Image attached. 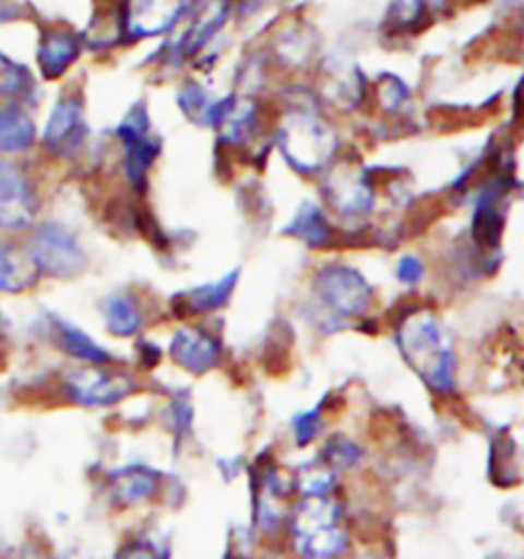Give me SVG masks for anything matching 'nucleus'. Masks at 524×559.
Masks as SVG:
<instances>
[{
    "mask_svg": "<svg viewBox=\"0 0 524 559\" xmlns=\"http://www.w3.org/2000/svg\"><path fill=\"white\" fill-rule=\"evenodd\" d=\"M322 428V411L320 406L308 412H301L294 418L295 441L299 447L310 444Z\"/></svg>",
    "mask_w": 524,
    "mask_h": 559,
    "instance_id": "obj_21",
    "label": "nucleus"
},
{
    "mask_svg": "<svg viewBox=\"0 0 524 559\" xmlns=\"http://www.w3.org/2000/svg\"><path fill=\"white\" fill-rule=\"evenodd\" d=\"M397 4H400V9L393 15L400 19V21H409L416 13L422 11L425 0H397Z\"/></svg>",
    "mask_w": 524,
    "mask_h": 559,
    "instance_id": "obj_24",
    "label": "nucleus"
},
{
    "mask_svg": "<svg viewBox=\"0 0 524 559\" xmlns=\"http://www.w3.org/2000/svg\"><path fill=\"white\" fill-rule=\"evenodd\" d=\"M158 486H160V476L144 465L121 467L115 472L109 481L115 504L119 507H135L146 502L158 492Z\"/></svg>",
    "mask_w": 524,
    "mask_h": 559,
    "instance_id": "obj_11",
    "label": "nucleus"
},
{
    "mask_svg": "<svg viewBox=\"0 0 524 559\" xmlns=\"http://www.w3.org/2000/svg\"><path fill=\"white\" fill-rule=\"evenodd\" d=\"M66 390L76 404L88 408H103L114 406L123 397L133 394L138 390V383L126 373H115L95 365L72 371L66 378Z\"/></svg>",
    "mask_w": 524,
    "mask_h": 559,
    "instance_id": "obj_6",
    "label": "nucleus"
},
{
    "mask_svg": "<svg viewBox=\"0 0 524 559\" xmlns=\"http://www.w3.org/2000/svg\"><path fill=\"white\" fill-rule=\"evenodd\" d=\"M39 277V271L29 252L13 247H0V292L19 294L29 289Z\"/></svg>",
    "mask_w": 524,
    "mask_h": 559,
    "instance_id": "obj_17",
    "label": "nucleus"
},
{
    "mask_svg": "<svg viewBox=\"0 0 524 559\" xmlns=\"http://www.w3.org/2000/svg\"><path fill=\"white\" fill-rule=\"evenodd\" d=\"M422 273H425L422 264L418 263L416 259H404L397 266V277L404 283H409V285L422 280Z\"/></svg>",
    "mask_w": 524,
    "mask_h": 559,
    "instance_id": "obj_23",
    "label": "nucleus"
},
{
    "mask_svg": "<svg viewBox=\"0 0 524 559\" xmlns=\"http://www.w3.org/2000/svg\"><path fill=\"white\" fill-rule=\"evenodd\" d=\"M35 215V193L29 177L7 160H0V230H23Z\"/></svg>",
    "mask_w": 524,
    "mask_h": 559,
    "instance_id": "obj_8",
    "label": "nucleus"
},
{
    "mask_svg": "<svg viewBox=\"0 0 524 559\" xmlns=\"http://www.w3.org/2000/svg\"><path fill=\"white\" fill-rule=\"evenodd\" d=\"M289 526L295 549L306 559H334L346 551L348 531L334 492L301 493Z\"/></svg>",
    "mask_w": 524,
    "mask_h": 559,
    "instance_id": "obj_2",
    "label": "nucleus"
},
{
    "mask_svg": "<svg viewBox=\"0 0 524 559\" xmlns=\"http://www.w3.org/2000/svg\"><path fill=\"white\" fill-rule=\"evenodd\" d=\"M103 318L107 330L117 336H133L144 324L142 304L135 294L115 292L103 301Z\"/></svg>",
    "mask_w": 524,
    "mask_h": 559,
    "instance_id": "obj_15",
    "label": "nucleus"
},
{
    "mask_svg": "<svg viewBox=\"0 0 524 559\" xmlns=\"http://www.w3.org/2000/svg\"><path fill=\"white\" fill-rule=\"evenodd\" d=\"M15 15V7H11V4H7V2H0V23H7L9 19H13Z\"/></svg>",
    "mask_w": 524,
    "mask_h": 559,
    "instance_id": "obj_27",
    "label": "nucleus"
},
{
    "mask_svg": "<svg viewBox=\"0 0 524 559\" xmlns=\"http://www.w3.org/2000/svg\"><path fill=\"white\" fill-rule=\"evenodd\" d=\"M187 0H131L130 29L138 35L166 32L179 19Z\"/></svg>",
    "mask_w": 524,
    "mask_h": 559,
    "instance_id": "obj_12",
    "label": "nucleus"
},
{
    "mask_svg": "<svg viewBox=\"0 0 524 559\" xmlns=\"http://www.w3.org/2000/svg\"><path fill=\"white\" fill-rule=\"evenodd\" d=\"M53 334H56L58 346L79 361L88 362V365H100V367L114 361V357L107 353V348L97 345L86 332H82L81 329H76L68 322L56 320Z\"/></svg>",
    "mask_w": 524,
    "mask_h": 559,
    "instance_id": "obj_18",
    "label": "nucleus"
},
{
    "mask_svg": "<svg viewBox=\"0 0 524 559\" xmlns=\"http://www.w3.org/2000/svg\"><path fill=\"white\" fill-rule=\"evenodd\" d=\"M170 357L189 373L203 376L222 361V345L205 330L180 329L170 341Z\"/></svg>",
    "mask_w": 524,
    "mask_h": 559,
    "instance_id": "obj_9",
    "label": "nucleus"
},
{
    "mask_svg": "<svg viewBox=\"0 0 524 559\" xmlns=\"http://www.w3.org/2000/svg\"><path fill=\"white\" fill-rule=\"evenodd\" d=\"M88 135L84 107L76 97H62L53 105L44 128V148L56 158H72L81 152Z\"/></svg>",
    "mask_w": 524,
    "mask_h": 559,
    "instance_id": "obj_7",
    "label": "nucleus"
},
{
    "mask_svg": "<svg viewBox=\"0 0 524 559\" xmlns=\"http://www.w3.org/2000/svg\"><path fill=\"white\" fill-rule=\"evenodd\" d=\"M246 547H248V545H245V542L238 537L236 547H229L226 559H250V554H248V549H246Z\"/></svg>",
    "mask_w": 524,
    "mask_h": 559,
    "instance_id": "obj_25",
    "label": "nucleus"
},
{
    "mask_svg": "<svg viewBox=\"0 0 524 559\" xmlns=\"http://www.w3.org/2000/svg\"><path fill=\"white\" fill-rule=\"evenodd\" d=\"M35 142V123L19 105L0 107V154H21Z\"/></svg>",
    "mask_w": 524,
    "mask_h": 559,
    "instance_id": "obj_16",
    "label": "nucleus"
},
{
    "mask_svg": "<svg viewBox=\"0 0 524 559\" xmlns=\"http://www.w3.org/2000/svg\"><path fill=\"white\" fill-rule=\"evenodd\" d=\"M114 559H163L160 551L144 539H133L117 549Z\"/></svg>",
    "mask_w": 524,
    "mask_h": 559,
    "instance_id": "obj_22",
    "label": "nucleus"
},
{
    "mask_svg": "<svg viewBox=\"0 0 524 559\" xmlns=\"http://www.w3.org/2000/svg\"><path fill=\"white\" fill-rule=\"evenodd\" d=\"M397 346L409 369L434 394L449 395L457 388V355L439 318L428 310L406 316L397 329Z\"/></svg>",
    "mask_w": 524,
    "mask_h": 559,
    "instance_id": "obj_1",
    "label": "nucleus"
},
{
    "mask_svg": "<svg viewBox=\"0 0 524 559\" xmlns=\"http://www.w3.org/2000/svg\"><path fill=\"white\" fill-rule=\"evenodd\" d=\"M27 252L39 273L56 280H72L81 275L88 263L79 238L60 224L39 226Z\"/></svg>",
    "mask_w": 524,
    "mask_h": 559,
    "instance_id": "obj_4",
    "label": "nucleus"
},
{
    "mask_svg": "<svg viewBox=\"0 0 524 559\" xmlns=\"http://www.w3.org/2000/svg\"><path fill=\"white\" fill-rule=\"evenodd\" d=\"M285 486L273 463L257 467L254 476V514L262 531L271 533L283 521Z\"/></svg>",
    "mask_w": 524,
    "mask_h": 559,
    "instance_id": "obj_10",
    "label": "nucleus"
},
{
    "mask_svg": "<svg viewBox=\"0 0 524 559\" xmlns=\"http://www.w3.org/2000/svg\"><path fill=\"white\" fill-rule=\"evenodd\" d=\"M315 294L330 313L327 330L343 329L346 320L362 318L371 306V287L346 266H330L318 273Z\"/></svg>",
    "mask_w": 524,
    "mask_h": 559,
    "instance_id": "obj_3",
    "label": "nucleus"
},
{
    "mask_svg": "<svg viewBox=\"0 0 524 559\" xmlns=\"http://www.w3.org/2000/svg\"><path fill=\"white\" fill-rule=\"evenodd\" d=\"M117 138L123 150L126 177L135 189H142L146 185L150 168L160 154V142L150 130V117L142 103L133 105L130 114L119 123Z\"/></svg>",
    "mask_w": 524,
    "mask_h": 559,
    "instance_id": "obj_5",
    "label": "nucleus"
},
{
    "mask_svg": "<svg viewBox=\"0 0 524 559\" xmlns=\"http://www.w3.org/2000/svg\"><path fill=\"white\" fill-rule=\"evenodd\" d=\"M82 51V41L79 35L70 32H51L41 41L37 51V62L41 68V74L56 81L64 74L68 68L72 67Z\"/></svg>",
    "mask_w": 524,
    "mask_h": 559,
    "instance_id": "obj_13",
    "label": "nucleus"
},
{
    "mask_svg": "<svg viewBox=\"0 0 524 559\" xmlns=\"http://www.w3.org/2000/svg\"><path fill=\"white\" fill-rule=\"evenodd\" d=\"M234 285H236V273H231L224 280L215 281V283H207V285H201L195 289L182 292L175 297L172 308L180 318L213 312L228 301L234 292Z\"/></svg>",
    "mask_w": 524,
    "mask_h": 559,
    "instance_id": "obj_14",
    "label": "nucleus"
},
{
    "mask_svg": "<svg viewBox=\"0 0 524 559\" xmlns=\"http://www.w3.org/2000/svg\"><path fill=\"white\" fill-rule=\"evenodd\" d=\"M360 457H362L360 447H357L346 437H332L324 444V451H322V460L326 463V467H332L336 472L355 467L359 463Z\"/></svg>",
    "mask_w": 524,
    "mask_h": 559,
    "instance_id": "obj_20",
    "label": "nucleus"
},
{
    "mask_svg": "<svg viewBox=\"0 0 524 559\" xmlns=\"http://www.w3.org/2000/svg\"><path fill=\"white\" fill-rule=\"evenodd\" d=\"M33 91V76L29 70L15 60L0 53V95L2 97H16L27 99Z\"/></svg>",
    "mask_w": 524,
    "mask_h": 559,
    "instance_id": "obj_19",
    "label": "nucleus"
},
{
    "mask_svg": "<svg viewBox=\"0 0 524 559\" xmlns=\"http://www.w3.org/2000/svg\"><path fill=\"white\" fill-rule=\"evenodd\" d=\"M19 559H51L48 554L41 549V547H37V545H29V547H25L23 551H21V558Z\"/></svg>",
    "mask_w": 524,
    "mask_h": 559,
    "instance_id": "obj_26",
    "label": "nucleus"
}]
</instances>
